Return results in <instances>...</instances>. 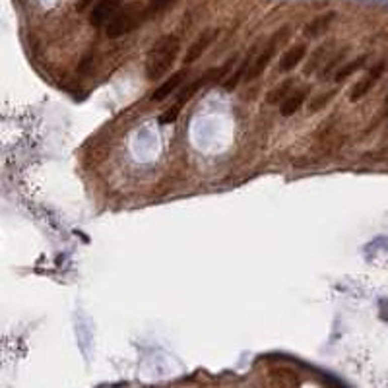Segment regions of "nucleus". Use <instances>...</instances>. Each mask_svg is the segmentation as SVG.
Wrapping results in <instances>:
<instances>
[{"instance_id": "f257e3e1", "label": "nucleus", "mask_w": 388, "mask_h": 388, "mask_svg": "<svg viewBox=\"0 0 388 388\" xmlns=\"http://www.w3.org/2000/svg\"><path fill=\"white\" fill-rule=\"evenodd\" d=\"M181 49V41L177 35H163L161 39L153 43V47L149 49L146 56V76L149 80H158L161 78L171 64L175 62L177 54Z\"/></svg>"}, {"instance_id": "f03ea898", "label": "nucleus", "mask_w": 388, "mask_h": 388, "mask_svg": "<svg viewBox=\"0 0 388 388\" xmlns=\"http://www.w3.org/2000/svg\"><path fill=\"white\" fill-rule=\"evenodd\" d=\"M142 16H146V12H142V8L134 2L122 6L109 18V22L105 24V35L109 39H119L122 35L130 33L132 29L140 26Z\"/></svg>"}, {"instance_id": "7ed1b4c3", "label": "nucleus", "mask_w": 388, "mask_h": 388, "mask_svg": "<svg viewBox=\"0 0 388 388\" xmlns=\"http://www.w3.org/2000/svg\"><path fill=\"white\" fill-rule=\"evenodd\" d=\"M285 27L281 29V31H278L272 39H270V43L266 45V49H264V53H260L258 56L255 58V62H251V66H249V70H247V74H245V78L251 82V80H255V78H258L264 70H266V66L270 64V60H272V56H274V51H276V47H278V41H281L283 37H285Z\"/></svg>"}, {"instance_id": "20e7f679", "label": "nucleus", "mask_w": 388, "mask_h": 388, "mask_svg": "<svg viewBox=\"0 0 388 388\" xmlns=\"http://www.w3.org/2000/svg\"><path fill=\"white\" fill-rule=\"evenodd\" d=\"M215 37H217V29H206V31H202L200 35L196 37V41L190 43V47H188L185 56H183V62H185V64L196 62L202 54L206 53V49L214 43Z\"/></svg>"}, {"instance_id": "39448f33", "label": "nucleus", "mask_w": 388, "mask_h": 388, "mask_svg": "<svg viewBox=\"0 0 388 388\" xmlns=\"http://www.w3.org/2000/svg\"><path fill=\"white\" fill-rule=\"evenodd\" d=\"M384 68H386V62H378V64H375V66L369 70V74L363 78L353 90H351V95H349V99L351 101H357V99H361L363 95L367 94L373 86H375L376 82H378V78L382 76V72H384Z\"/></svg>"}, {"instance_id": "423d86ee", "label": "nucleus", "mask_w": 388, "mask_h": 388, "mask_svg": "<svg viewBox=\"0 0 388 388\" xmlns=\"http://www.w3.org/2000/svg\"><path fill=\"white\" fill-rule=\"evenodd\" d=\"M119 10V0H99L92 10V16H90V24L95 27L105 26L109 22V18Z\"/></svg>"}, {"instance_id": "0eeeda50", "label": "nucleus", "mask_w": 388, "mask_h": 388, "mask_svg": "<svg viewBox=\"0 0 388 388\" xmlns=\"http://www.w3.org/2000/svg\"><path fill=\"white\" fill-rule=\"evenodd\" d=\"M183 78H185V70H181V72L173 74L171 78H167V80L163 82L160 88L153 92L151 99H153V101H163V99H167V97H169L171 94H175V90L181 86Z\"/></svg>"}, {"instance_id": "6e6552de", "label": "nucleus", "mask_w": 388, "mask_h": 388, "mask_svg": "<svg viewBox=\"0 0 388 388\" xmlns=\"http://www.w3.org/2000/svg\"><path fill=\"white\" fill-rule=\"evenodd\" d=\"M332 20H334V14L332 12H328V14H322V16H317L311 24H307L305 26V35L307 37H319V35H322L328 27H330V24H332Z\"/></svg>"}, {"instance_id": "1a4fd4ad", "label": "nucleus", "mask_w": 388, "mask_h": 388, "mask_svg": "<svg viewBox=\"0 0 388 388\" xmlns=\"http://www.w3.org/2000/svg\"><path fill=\"white\" fill-rule=\"evenodd\" d=\"M303 56H305V47H303V45H297V47L289 49L287 53L283 54L280 68L283 72H289V70H293V68L303 60Z\"/></svg>"}, {"instance_id": "9d476101", "label": "nucleus", "mask_w": 388, "mask_h": 388, "mask_svg": "<svg viewBox=\"0 0 388 388\" xmlns=\"http://www.w3.org/2000/svg\"><path fill=\"white\" fill-rule=\"evenodd\" d=\"M305 101V94L303 92H293V95H289L285 99V103L281 105V115L283 117H291L295 111H299V107L303 105Z\"/></svg>"}, {"instance_id": "9b49d317", "label": "nucleus", "mask_w": 388, "mask_h": 388, "mask_svg": "<svg viewBox=\"0 0 388 388\" xmlns=\"http://www.w3.org/2000/svg\"><path fill=\"white\" fill-rule=\"evenodd\" d=\"M291 86H293V82L285 80L283 84H280L276 90H272V92L268 94L266 101L270 103V105H276V103H280L281 99H285V97H287V94H291V92H289V90H291Z\"/></svg>"}, {"instance_id": "f8f14e48", "label": "nucleus", "mask_w": 388, "mask_h": 388, "mask_svg": "<svg viewBox=\"0 0 388 388\" xmlns=\"http://www.w3.org/2000/svg\"><path fill=\"white\" fill-rule=\"evenodd\" d=\"M365 60H367V56H359V58H355V60H351V62H348L344 68H340L338 72H336V80L338 82H342V80H346L348 76H351L355 70H359V68L365 64Z\"/></svg>"}, {"instance_id": "ddd939ff", "label": "nucleus", "mask_w": 388, "mask_h": 388, "mask_svg": "<svg viewBox=\"0 0 388 388\" xmlns=\"http://www.w3.org/2000/svg\"><path fill=\"white\" fill-rule=\"evenodd\" d=\"M173 2L175 0H149V2H147V8L144 10V12H146V18H153V16L161 14L165 8H169Z\"/></svg>"}, {"instance_id": "4468645a", "label": "nucleus", "mask_w": 388, "mask_h": 388, "mask_svg": "<svg viewBox=\"0 0 388 388\" xmlns=\"http://www.w3.org/2000/svg\"><path fill=\"white\" fill-rule=\"evenodd\" d=\"M181 107H183V105L177 103V105H173L171 109H167V111L160 117L161 124H171V122L177 121V117H179V113H181Z\"/></svg>"}, {"instance_id": "2eb2a0df", "label": "nucleus", "mask_w": 388, "mask_h": 388, "mask_svg": "<svg viewBox=\"0 0 388 388\" xmlns=\"http://www.w3.org/2000/svg\"><path fill=\"white\" fill-rule=\"evenodd\" d=\"M92 2H94V0H80V2H78V10H80V12H82V10H86V8H88Z\"/></svg>"}, {"instance_id": "dca6fc26", "label": "nucleus", "mask_w": 388, "mask_h": 388, "mask_svg": "<svg viewBox=\"0 0 388 388\" xmlns=\"http://www.w3.org/2000/svg\"><path fill=\"white\" fill-rule=\"evenodd\" d=\"M386 101H388V97H386Z\"/></svg>"}]
</instances>
